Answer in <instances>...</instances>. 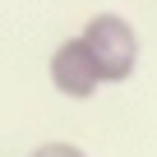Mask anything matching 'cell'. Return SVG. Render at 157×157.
<instances>
[{"label": "cell", "mask_w": 157, "mask_h": 157, "mask_svg": "<svg viewBox=\"0 0 157 157\" xmlns=\"http://www.w3.org/2000/svg\"><path fill=\"white\" fill-rule=\"evenodd\" d=\"M46 74H51V88L60 97H69V102H88V97H97V88H106L93 51L83 46L78 33L65 37V42H56V51L46 60Z\"/></svg>", "instance_id": "cell-2"}, {"label": "cell", "mask_w": 157, "mask_h": 157, "mask_svg": "<svg viewBox=\"0 0 157 157\" xmlns=\"http://www.w3.org/2000/svg\"><path fill=\"white\" fill-rule=\"evenodd\" d=\"M83 46L93 51L97 69H102V83H125V78L139 69V33L125 14L116 10H97L83 23Z\"/></svg>", "instance_id": "cell-1"}, {"label": "cell", "mask_w": 157, "mask_h": 157, "mask_svg": "<svg viewBox=\"0 0 157 157\" xmlns=\"http://www.w3.org/2000/svg\"><path fill=\"white\" fill-rule=\"evenodd\" d=\"M28 157H88L78 143H60V139H51V143H42V148H33Z\"/></svg>", "instance_id": "cell-3"}]
</instances>
